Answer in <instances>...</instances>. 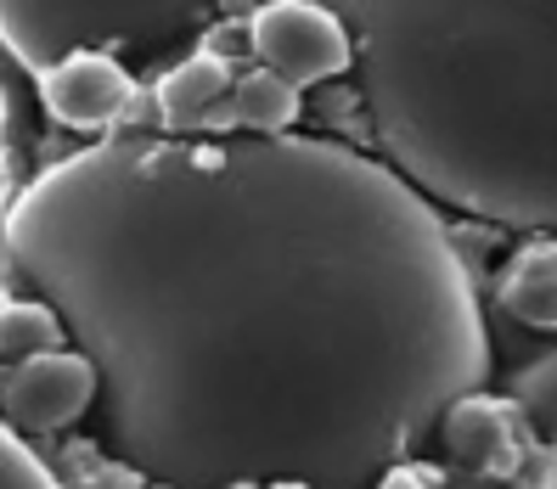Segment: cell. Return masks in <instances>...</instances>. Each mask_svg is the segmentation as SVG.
<instances>
[{"mask_svg": "<svg viewBox=\"0 0 557 489\" xmlns=\"http://www.w3.org/2000/svg\"><path fill=\"white\" fill-rule=\"evenodd\" d=\"M237 85V68L225 51H186L181 62H170L158 79H152V108H158V129L170 136H191L209 108H220Z\"/></svg>", "mask_w": 557, "mask_h": 489, "instance_id": "cell-7", "label": "cell"}, {"mask_svg": "<svg viewBox=\"0 0 557 489\" xmlns=\"http://www.w3.org/2000/svg\"><path fill=\"white\" fill-rule=\"evenodd\" d=\"M496 304L535 333H557V237H530L507 259L496 276Z\"/></svg>", "mask_w": 557, "mask_h": 489, "instance_id": "cell-9", "label": "cell"}, {"mask_svg": "<svg viewBox=\"0 0 557 489\" xmlns=\"http://www.w3.org/2000/svg\"><path fill=\"white\" fill-rule=\"evenodd\" d=\"M507 405L523 416V428H530L541 444L557 450V349L530 361L512 383H507Z\"/></svg>", "mask_w": 557, "mask_h": 489, "instance_id": "cell-11", "label": "cell"}, {"mask_svg": "<svg viewBox=\"0 0 557 489\" xmlns=\"http://www.w3.org/2000/svg\"><path fill=\"white\" fill-rule=\"evenodd\" d=\"M377 152L434 203L557 237V0H326Z\"/></svg>", "mask_w": 557, "mask_h": 489, "instance_id": "cell-2", "label": "cell"}, {"mask_svg": "<svg viewBox=\"0 0 557 489\" xmlns=\"http://www.w3.org/2000/svg\"><path fill=\"white\" fill-rule=\"evenodd\" d=\"M96 411V366L79 349H46L12 361L0 377V422L17 434H57Z\"/></svg>", "mask_w": 557, "mask_h": 489, "instance_id": "cell-6", "label": "cell"}, {"mask_svg": "<svg viewBox=\"0 0 557 489\" xmlns=\"http://www.w3.org/2000/svg\"><path fill=\"white\" fill-rule=\"evenodd\" d=\"M232 0H0V46L40 74L74 51H108L129 68H170Z\"/></svg>", "mask_w": 557, "mask_h": 489, "instance_id": "cell-3", "label": "cell"}, {"mask_svg": "<svg viewBox=\"0 0 557 489\" xmlns=\"http://www.w3.org/2000/svg\"><path fill=\"white\" fill-rule=\"evenodd\" d=\"M265 489H310V484H299V478H276V484H265Z\"/></svg>", "mask_w": 557, "mask_h": 489, "instance_id": "cell-15", "label": "cell"}, {"mask_svg": "<svg viewBox=\"0 0 557 489\" xmlns=\"http://www.w3.org/2000/svg\"><path fill=\"white\" fill-rule=\"evenodd\" d=\"M62 338V321H57V310L51 304H7L0 310V361H28V354H46V349H57Z\"/></svg>", "mask_w": 557, "mask_h": 489, "instance_id": "cell-12", "label": "cell"}, {"mask_svg": "<svg viewBox=\"0 0 557 489\" xmlns=\"http://www.w3.org/2000/svg\"><path fill=\"white\" fill-rule=\"evenodd\" d=\"M232 108H237V124L248 136H293V124L305 113V90L287 85L271 68H248L232 85Z\"/></svg>", "mask_w": 557, "mask_h": 489, "instance_id": "cell-10", "label": "cell"}, {"mask_svg": "<svg viewBox=\"0 0 557 489\" xmlns=\"http://www.w3.org/2000/svg\"><path fill=\"white\" fill-rule=\"evenodd\" d=\"M35 90L57 124L90 129V136H113V129L136 124V108H141L136 68L108 51H74L51 62V68L35 74Z\"/></svg>", "mask_w": 557, "mask_h": 489, "instance_id": "cell-5", "label": "cell"}, {"mask_svg": "<svg viewBox=\"0 0 557 489\" xmlns=\"http://www.w3.org/2000/svg\"><path fill=\"white\" fill-rule=\"evenodd\" d=\"M248 46L259 68L282 74L299 90L355 74V35L326 0H265L248 17Z\"/></svg>", "mask_w": 557, "mask_h": 489, "instance_id": "cell-4", "label": "cell"}, {"mask_svg": "<svg viewBox=\"0 0 557 489\" xmlns=\"http://www.w3.org/2000/svg\"><path fill=\"white\" fill-rule=\"evenodd\" d=\"M0 489H62L12 422H0Z\"/></svg>", "mask_w": 557, "mask_h": 489, "instance_id": "cell-13", "label": "cell"}, {"mask_svg": "<svg viewBox=\"0 0 557 489\" xmlns=\"http://www.w3.org/2000/svg\"><path fill=\"white\" fill-rule=\"evenodd\" d=\"M377 489H429V484H422V473H417V467H395Z\"/></svg>", "mask_w": 557, "mask_h": 489, "instance_id": "cell-14", "label": "cell"}, {"mask_svg": "<svg viewBox=\"0 0 557 489\" xmlns=\"http://www.w3.org/2000/svg\"><path fill=\"white\" fill-rule=\"evenodd\" d=\"M440 434H445V450H450L462 467H479V473L507 478L512 462H518L512 428H507V405H502V400H490L484 388H479V394H462V400L445 411Z\"/></svg>", "mask_w": 557, "mask_h": 489, "instance_id": "cell-8", "label": "cell"}, {"mask_svg": "<svg viewBox=\"0 0 557 489\" xmlns=\"http://www.w3.org/2000/svg\"><path fill=\"white\" fill-rule=\"evenodd\" d=\"M0 242L96 366V439L158 489H377L490 377L440 203L326 136L113 129Z\"/></svg>", "mask_w": 557, "mask_h": 489, "instance_id": "cell-1", "label": "cell"}]
</instances>
